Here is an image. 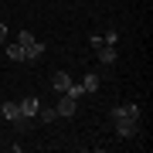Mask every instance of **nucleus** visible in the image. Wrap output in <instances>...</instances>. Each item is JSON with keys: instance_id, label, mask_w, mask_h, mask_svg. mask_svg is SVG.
Returning <instances> with one entry per match:
<instances>
[{"instance_id": "f257e3e1", "label": "nucleus", "mask_w": 153, "mask_h": 153, "mask_svg": "<svg viewBox=\"0 0 153 153\" xmlns=\"http://www.w3.org/2000/svg\"><path fill=\"white\" fill-rule=\"evenodd\" d=\"M112 123H116V133H119L123 140H133L140 133V105L136 102L116 105V109H112Z\"/></svg>"}, {"instance_id": "f03ea898", "label": "nucleus", "mask_w": 153, "mask_h": 153, "mask_svg": "<svg viewBox=\"0 0 153 153\" xmlns=\"http://www.w3.org/2000/svg\"><path fill=\"white\" fill-rule=\"evenodd\" d=\"M17 44H21V51H24V61H38L44 55V44L34 38L31 31H21V34H17Z\"/></svg>"}, {"instance_id": "7ed1b4c3", "label": "nucleus", "mask_w": 153, "mask_h": 153, "mask_svg": "<svg viewBox=\"0 0 153 153\" xmlns=\"http://www.w3.org/2000/svg\"><path fill=\"white\" fill-rule=\"evenodd\" d=\"M55 112H58V119H71V116L78 112V99H71V95H65V92H61L58 105H55Z\"/></svg>"}, {"instance_id": "20e7f679", "label": "nucleus", "mask_w": 153, "mask_h": 153, "mask_svg": "<svg viewBox=\"0 0 153 153\" xmlns=\"http://www.w3.org/2000/svg\"><path fill=\"white\" fill-rule=\"evenodd\" d=\"M38 109H41L38 99H21V116L24 119H38Z\"/></svg>"}, {"instance_id": "39448f33", "label": "nucleus", "mask_w": 153, "mask_h": 153, "mask_svg": "<svg viewBox=\"0 0 153 153\" xmlns=\"http://www.w3.org/2000/svg\"><path fill=\"white\" fill-rule=\"evenodd\" d=\"M99 61H102V65L105 68H109V65H116V44H99Z\"/></svg>"}, {"instance_id": "423d86ee", "label": "nucleus", "mask_w": 153, "mask_h": 153, "mask_svg": "<svg viewBox=\"0 0 153 153\" xmlns=\"http://www.w3.org/2000/svg\"><path fill=\"white\" fill-rule=\"evenodd\" d=\"M0 112H4V119L17 123V119H21V102H4V105H0Z\"/></svg>"}, {"instance_id": "0eeeda50", "label": "nucleus", "mask_w": 153, "mask_h": 153, "mask_svg": "<svg viewBox=\"0 0 153 153\" xmlns=\"http://www.w3.org/2000/svg\"><path fill=\"white\" fill-rule=\"evenodd\" d=\"M51 82H55V88H58V92H68L71 75H68V71H55V75H51Z\"/></svg>"}, {"instance_id": "6e6552de", "label": "nucleus", "mask_w": 153, "mask_h": 153, "mask_svg": "<svg viewBox=\"0 0 153 153\" xmlns=\"http://www.w3.org/2000/svg\"><path fill=\"white\" fill-rule=\"evenodd\" d=\"M7 61H24V51H21V44H7Z\"/></svg>"}, {"instance_id": "1a4fd4ad", "label": "nucleus", "mask_w": 153, "mask_h": 153, "mask_svg": "<svg viewBox=\"0 0 153 153\" xmlns=\"http://www.w3.org/2000/svg\"><path fill=\"white\" fill-rule=\"evenodd\" d=\"M82 88H85V92H99V75H92V71H88V75L82 78Z\"/></svg>"}, {"instance_id": "9d476101", "label": "nucleus", "mask_w": 153, "mask_h": 153, "mask_svg": "<svg viewBox=\"0 0 153 153\" xmlns=\"http://www.w3.org/2000/svg\"><path fill=\"white\" fill-rule=\"evenodd\" d=\"M65 95H71V99H82V95H85V88H82V82H71Z\"/></svg>"}, {"instance_id": "9b49d317", "label": "nucleus", "mask_w": 153, "mask_h": 153, "mask_svg": "<svg viewBox=\"0 0 153 153\" xmlns=\"http://www.w3.org/2000/svg\"><path fill=\"white\" fill-rule=\"evenodd\" d=\"M38 119H41V123H55L58 112H55V109H38Z\"/></svg>"}, {"instance_id": "f8f14e48", "label": "nucleus", "mask_w": 153, "mask_h": 153, "mask_svg": "<svg viewBox=\"0 0 153 153\" xmlns=\"http://www.w3.org/2000/svg\"><path fill=\"white\" fill-rule=\"evenodd\" d=\"M7 34H10V31H7V24H0V44L7 41Z\"/></svg>"}]
</instances>
